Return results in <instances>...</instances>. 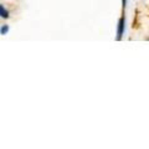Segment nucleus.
I'll return each instance as SVG.
<instances>
[{
    "label": "nucleus",
    "mask_w": 149,
    "mask_h": 149,
    "mask_svg": "<svg viewBox=\"0 0 149 149\" xmlns=\"http://www.w3.org/2000/svg\"><path fill=\"white\" fill-rule=\"evenodd\" d=\"M125 5V0H123V6Z\"/></svg>",
    "instance_id": "20e7f679"
},
{
    "label": "nucleus",
    "mask_w": 149,
    "mask_h": 149,
    "mask_svg": "<svg viewBox=\"0 0 149 149\" xmlns=\"http://www.w3.org/2000/svg\"><path fill=\"white\" fill-rule=\"evenodd\" d=\"M8 32V26H3L1 27V35H5Z\"/></svg>",
    "instance_id": "7ed1b4c3"
},
{
    "label": "nucleus",
    "mask_w": 149,
    "mask_h": 149,
    "mask_svg": "<svg viewBox=\"0 0 149 149\" xmlns=\"http://www.w3.org/2000/svg\"><path fill=\"white\" fill-rule=\"evenodd\" d=\"M123 30H124V17H120V20L118 22V31H117V40L122 39L123 35Z\"/></svg>",
    "instance_id": "f257e3e1"
},
{
    "label": "nucleus",
    "mask_w": 149,
    "mask_h": 149,
    "mask_svg": "<svg viewBox=\"0 0 149 149\" xmlns=\"http://www.w3.org/2000/svg\"><path fill=\"white\" fill-rule=\"evenodd\" d=\"M0 14H1V17H4V19H6V17H9V14H8V11L4 9V6L1 5L0 6Z\"/></svg>",
    "instance_id": "f03ea898"
}]
</instances>
